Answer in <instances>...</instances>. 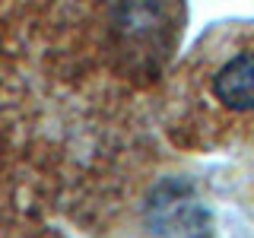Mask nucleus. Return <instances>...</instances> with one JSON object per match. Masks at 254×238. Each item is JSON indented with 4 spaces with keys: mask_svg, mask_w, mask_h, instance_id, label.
Returning a JSON list of instances; mask_svg holds the SVG:
<instances>
[{
    "mask_svg": "<svg viewBox=\"0 0 254 238\" xmlns=\"http://www.w3.org/2000/svg\"><path fill=\"white\" fill-rule=\"evenodd\" d=\"M203 102L222 130L254 133V26L226 29L200 63Z\"/></svg>",
    "mask_w": 254,
    "mask_h": 238,
    "instance_id": "1",
    "label": "nucleus"
}]
</instances>
